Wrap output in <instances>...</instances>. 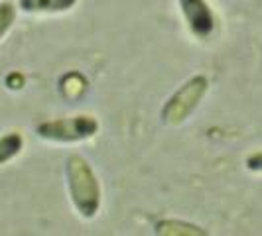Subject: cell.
Returning a JSON list of instances; mask_svg holds the SVG:
<instances>
[{"instance_id": "obj_6", "label": "cell", "mask_w": 262, "mask_h": 236, "mask_svg": "<svg viewBox=\"0 0 262 236\" xmlns=\"http://www.w3.org/2000/svg\"><path fill=\"white\" fill-rule=\"evenodd\" d=\"M156 234L162 236H205L207 230L195 224L182 223V221H160L156 224Z\"/></svg>"}, {"instance_id": "obj_11", "label": "cell", "mask_w": 262, "mask_h": 236, "mask_svg": "<svg viewBox=\"0 0 262 236\" xmlns=\"http://www.w3.org/2000/svg\"><path fill=\"white\" fill-rule=\"evenodd\" d=\"M22 85H24V75H22V73H10V75L6 77V87H8V89L18 91V89H22Z\"/></svg>"}, {"instance_id": "obj_2", "label": "cell", "mask_w": 262, "mask_h": 236, "mask_svg": "<svg viewBox=\"0 0 262 236\" xmlns=\"http://www.w3.org/2000/svg\"><path fill=\"white\" fill-rule=\"evenodd\" d=\"M207 89L209 79L205 75H193L191 79H187L162 106V122L166 126H180L182 122H185L207 95Z\"/></svg>"}, {"instance_id": "obj_1", "label": "cell", "mask_w": 262, "mask_h": 236, "mask_svg": "<svg viewBox=\"0 0 262 236\" xmlns=\"http://www.w3.org/2000/svg\"><path fill=\"white\" fill-rule=\"evenodd\" d=\"M66 177L71 205L83 219H95L103 203V189L91 163L77 154L69 156L66 161Z\"/></svg>"}, {"instance_id": "obj_4", "label": "cell", "mask_w": 262, "mask_h": 236, "mask_svg": "<svg viewBox=\"0 0 262 236\" xmlns=\"http://www.w3.org/2000/svg\"><path fill=\"white\" fill-rule=\"evenodd\" d=\"M178 4H180L182 16L185 18V24L195 38L205 39L215 32L217 18L207 4V0H178Z\"/></svg>"}, {"instance_id": "obj_9", "label": "cell", "mask_w": 262, "mask_h": 236, "mask_svg": "<svg viewBox=\"0 0 262 236\" xmlns=\"http://www.w3.org/2000/svg\"><path fill=\"white\" fill-rule=\"evenodd\" d=\"M14 22H16V6L10 0L0 2V39L10 32Z\"/></svg>"}, {"instance_id": "obj_5", "label": "cell", "mask_w": 262, "mask_h": 236, "mask_svg": "<svg viewBox=\"0 0 262 236\" xmlns=\"http://www.w3.org/2000/svg\"><path fill=\"white\" fill-rule=\"evenodd\" d=\"M77 4V0H20V10L28 14H57L67 12Z\"/></svg>"}, {"instance_id": "obj_10", "label": "cell", "mask_w": 262, "mask_h": 236, "mask_svg": "<svg viewBox=\"0 0 262 236\" xmlns=\"http://www.w3.org/2000/svg\"><path fill=\"white\" fill-rule=\"evenodd\" d=\"M245 166H247V170L250 171H258L262 173V150H256V152H252L247 159H245Z\"/></svg>"}, {"instance_id": "obj_8", "label": "cell", "mask_w": 262, "mask_h": 236, "mask_svg": "<svg viewBox=\"0 0 262 236\" xmlns=\"http://www.w3.org/2000/svg\"><path fill=\"white\" fill-rule=\"evenodd\" d=\"M59 89H61L63 97H67V99H79L83 92L87 91V81H85V77L81 73L71 71V73H67V75L61 77Z\"/></svg>"}, {"instance_id": "obj_3", "label": "cell", "mask_w": 262, "mask_h": 236, "mask_svg": "<svg viewBox=\"0 0 262 236\" xmlns=\"http://www.w3.org/2000/svg\"><path fill=\"white\" fill-rule=\"evenodd\" d=\"M36 132L39 138L50 140V142L73 144V142H83V140L93 138L99 132V120L91 114L55 118V120H46L38 124Z\"/></svg>"}, {"instance_id": "obj_7", "label": "cell", "mask_w": 262, "mask_h": 236, "mask_svg": "<svg viewBox=\"0 0 262 236\" xmlns=\"http://www.w3.org/2000/svg\"><path fill=\"white\" fill-rule=\"evenodd\" d=\"M24 148V136L20 132H6L0 136V166L8 163Z\"/></svg>"}]
</instances>
